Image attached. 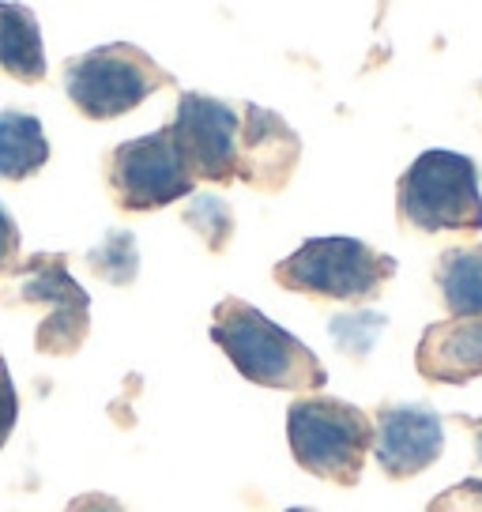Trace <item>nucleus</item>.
Returning a JSON list of instances; mask_svg holds the SVG:
<instances>
[{"label":"nucleus","instance_id":"nucleus-14","mask_svg":"<svg viewBox=\"0 0 482 512\" xmlns=\"http://www.w3.org/2000/svg\"><path fill=\"white\" fill-rule=\"evenodd\" d=\"M437 287L452 317H482V245L449 249L437 264Z\"/></svg>","mask_w":482,"mask_h":512},{"label":"nucleus","instance_id":"nucleus-7","mask_svg":"<svg viewBox=\"0 0 482 512\" xmlns=\"http://www.w3.org/2000/svg\"><path fill=\"white\" fill-rule=\"evenodd\" d=\"M177 147L189 162L193 177L204 181H230L238 177V144H241V117L234 106L208 95H181L174 125Z\"/></svg>","mask_w":482,"mask_h":512},{"label":"nucleus","instance_id":"nucleus-11","mask_svg":"<svg viewBox=\"0 0 482 512\" xmlns=\"http://www.w3.org/2000/svg\"><path fill=\"white\" fill-rule=\"evenodd\" d=\"M418 373L437 384H467L482 377V317H452L430 324L418 343Z\"/></svg>","mask_w":482,"mask_h":512},{"label":"nucleus","instance_id":"nucleus-3","mask_svg":"<svg viewBox=\"0 0 482 512\" xmlns=\"http://www.w3.org/2000/svg\"><path fill=\"white\" fill-rule=\"evenodd\" d=\"M400 219L415 230H482L479 166L456 151H422L400 177Z\"/></svg>","mask_w":482,"mask_h":512},{"label":"nucleus","instance_id":"nucleus-22","mask_svg":"<svg viewBox=\"0 0 482 512\" xmlns=\"http://www.w3.org/2000/svg\"><path fill=\"white\" fill-rule=\"evenodd\" d=\"M464 422L475 430V441H479V460H482V418H464Z\"/></svg>","mask_w":482,"mask_h":512},{"label":"nucleus","instance_id":"nucleus-20","mask_svg":"<svg viewBox=\"0 0 482 512\" xmlns=\"http://www.w3.org/2000/svg\"><path fill=\"white\" fill-rule=\"evenodd\" d=\"M16 253H19V226L8 215V208L0 204V272L16 264Z\"/></svg>","mask_w":482,"mask_h":512},{"label":"nucleus","instance_id":"nucleus-9","mask_svg":"<svg viewBox=\"0 0 482 512\" xmlns=\"http://www.w3.org/2000/svg\"><path fill=\"white\" fill-rule=\"evenodd\" d=\"M370 448L388 479H415L418 471L437 464L445 448V422L430 407L396 403L377 415Z\"/></svg>","mask_w":482,"mask_h":512},{"label":"nucleus","instance_id":"nucleus-15","mask_svg":"<svg viewBox=\"0 0 482 512\" xmlns=\"http://www.w3.org/2000/svg\"><path fill=\"white\" fill-rule=\"evenodd\" d=\"M87 264H91V272H95L98 279L125 287V283H132L136 272H140V249H136V238H132L129 230H110V234L87 253Z\"/></svg>","mask_w":482,"mask_h":512},{"label":"nucleus","instance_id":"nucleus-17","mask_svg":"<svg viewBox=\"0 0 482 512\" xmlns=\"http://www.w3.org/2000/svg\"><path fill=\"white\" fill-rule=\"evenodd\" d=\"M388 317L385 313H370V309H358V313H343L332 320V339H336L339 351H347L351 358H366L373 351V343L381 339Z\"/></svg>","mask_w":482,"mask_h":512},{"label":"nucleus","instance_id":"nucleus-19","mask_svg":"<svg viewBox=\"0 0 482 512\" xmlns=\"http://www.w3.org/2000/svg\"><path fill=\"white\" fill-rule=\"evenodd\" d=\"M16 418H19V396H16V384L8 377V366L0 358V445L8 441V433L16 430Z\"/></svg>","mask_w":482,"mask_h":512},{"label":"nucleus","instance_id":"nucleus-5","mask_svg":"<svg viewBox=\"0 0 482 512\" xmlns=\"http://www.w3.org/2000/svg\"><path fill=\"white\" fill-rule=\"evenodd\" d=\"M170 76L147 57L144 49L113 42V46L91 49L65 68V91L72 106L91 121H110L136 110L147 95L166 87Z\"/></svg>","mask_w":482,"mask_h":512},{"label":"nucleus","instance_id":"nucleus-23","mask_svg":"<svg viewBox=\"0 0 482 512\" xmlns=\"http://www.w3.org/2000/svg\"><path fill=\"white\" fill-rule=\"evenodd\" d=\"M287 512H309V509H287Z\"/></svg>","mask_w":482,"mask_h":512},{"label":"nucleus","instance_id":"nucleus-6","mask_svg":"<svg viewBox=\"0 0 482 512\" xmlns=\"http://www.w3.org/2000/svg\"><path fill=\"white\" fill-rule=\"evenodd\" d=\"M193 185L196 177L170 128L129 140L110 155V189L113 200L125 211L166 208L181 196H189Z\"/></svg>","mask_w":482,"mask_h":512},{"label":"nucleus","instance_id":"nucleus-16","mask_svg":"<svg viewBox=\"0 0 482 512\" xmlns=\"http://www.w3.org/2000/svg\"><path fill=\"white\" fill-rule=\"evenodd\" d=\"M185 223L208 241V249L219 253V249H226L230 234H234V211H230V204L219 200V196L200 192V196L189 200V208H185Z\"/></svg>","mask_w":482,"mask_h":512},{"label":"nucleus","instance_id":"nucleus-13","mask_svg":"<svg viewBox=\"0 0 482 512\" xmlns=\"http://www.w3.org/2000/svg\"><path fill=\"white\" fill-rule=\"evenodd\" d=\"M49 159L42 121L23 110H0V177L23 181L38 174Z\"/></svg>","mask_w":482,"mask_h":512},{"label":"nucleus","instance_id":"nucleus-12","mask_svg":"<svg viewBox=\"0 0 482 512\" xmlns=\"http://www.w3.org/2000/svg\"><path fill=\"white\" fill-rule=\"evenodd\" d=\"M0 68H8L23 83H38L46 76V46L38 19L27 4L16 0H0Z\"/></svg>","mask_w":482,"mask_h":512},{"label":"nucleus","instance_id":"nucleus-10","mask_svg":"<svg viewBox=\"0 0 482 512\" xmlns=\"http://www.w3.org/2000/svg\"><path fill=\"white\" fill-rule=\"evenodd\" d=\"M298 162V136L272 110H245L238 144V174L260 189H279Z\"/></svg>","mask_w":482,"mask_h":512},{"label":"nucleus","instance_id":"nucleus-8","mask_svg":"<svg viewBox=\"0 0 482 512\" xmlns=\"http://www.w3.org/2000/svg\"><path fill=\"white\" fill-rule=\"evenodd\" d=\"M23 302L49 305V317L38 328V351L72 354L87 336V290L68 275L65 256H34L23 264Z\"/></svg>","mask_w":482,"mask_h":512},{"label":"nucleus","instance_id":"nucleus-21","mask_svg":"<svg viewBox=\"0 0 482 512\" xmlns=\"http://www.w3.org/2000/svg\"><path fill=\"white\" fill-rule=\"evenodd\" d=\"M65 512H125V505L110 494H83V497H76Z\"/></svg>","mask_w":482,"mask_h":512},{"label":"nucleus","instance_id":"nucleus-4","mask_svg":"<svg viewBox=\"0 0 482 512\" xmlns=\"http://www.w3.org/2000/svg\"><path fill=\"white\" fill-rule=\"evenodd\" d=\"M396 275V260L358 238H309L275 264V283L332 302H370Z\"/></svg>","mask_w":482,"mask_h":512},{"label":"nucleus","instance_id":"nucleus-2","mask_svg":"<svg viewBox=\"0 0 482 512\" xmlns=\"http://www.w3.org/2000/svg\"><path fill=\"white\" fill-rule=\"evenodd\" d=\"M287 441L309 475L354 486L373 445V418L354 403L309 396L287 411Z\"/></svg>","mask_w":482,"mask_h":512},{"label":"nucleus","instance_id":"nucleus-1","mask_svg":"<svg viewBox=\"0 0 482 512\" xmlns=\"http://www.w3.org/2000/svg\"><path fill=\"white\" fill-rule=\"evenodd\" d=\"M211 339L223 347L241 377L260 388L309 392L328 381L321 358L302 339H294L287 328H279L275 320H268L241 298H226L215 305Z\"/></svg>","mask_w":482,"mask_h":512},{"label":"nucleus","instance_id":"nucleus-18","mask_svg":"<svg viewBox=\"0 0 482 512\" xmlns=\"http://www.w3.org/2000/svg\"><path fill=\"white\" fill-rule=\"evenodd\" d=\"M426 512H482V479L456 482L452 490L437 494Z\"/></svg>","mask_w":482,"mask_h":512}]
</instances>
